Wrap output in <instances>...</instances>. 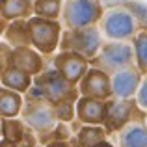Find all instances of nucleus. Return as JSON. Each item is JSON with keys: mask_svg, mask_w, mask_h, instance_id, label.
Returning <instances> with one entry per match:
<instances>
[{"mask_svg": "<svg viewBox=\"0 0 147 147\" xmlns=\"http://www.w3.org/2000/svg\"><path fill=\"white\" fill-rule=\"evenodd\" d=\"M97 28L104 41H132L144 30L129 4L104 9Z\"/></svg>", "mask_w": 147, "mask_h": 147, "instance_id": "obj_1", "label": "nucleus"}, {"mask_svg": "<svg viewBox=\"0 0 147 147\" xmlns=\"http://www.w3.org/2000/svg\"><path fill=\"white\" fill-rule=\"evenodd\" d=\"M0 86L9 88V90L17 91V93L26 95L28 90L34 86V76L21 71V69H17V67H13V65H7L4 69L2 76H0Z\"/></svg>", "mask_w": 147, "mask_h": 147, "instance_id": "obj_16", "label": "nucleus"}, {"mask_svg": "<svg viewBox=\"0 0 147 147\" xmlns=\"http://www.w3.org/2000/svg\"><path fill=\"white\" fill-rule=\"evenodd\" d=\"M30 26V37H32V47L41 52L43 56H52L56 50H60V41L63 34V24L61 21L54 19H43L34 17L28 19Z\"/></svg>", "mask_w": 147, "mask_h": 147, "instance_id": "obj_4", "label": "nucleus"}, {"mask_svg": "<svg viewBox=\"0 0 147 147\" xmlns=\"http://www.w3.org/2000/svg\"><path fill=\"white\" fill-rule=\"evenodd\" d=\"M129 7L132 9V13L136 15V19H138V22L142 24V28L147 30V6H145V4L136 2V0H130Z\"/></svg>", "mask_w": 147, "mask_h": 147, "instance_id": "obj_24", "label": "nucleus"}, {"mask_svg": "<svg viewBox=\"0 0 147 147\" xmlns=\"http://www.w3.org/2000/svg\"><path fill=\"white\" fill-rule=\"evenodd\" d=\"M7 65H13V67L21 69V71L28 73V75H32V76H37L45 71L43 54L37 52L34 47H17V49H13Z\"/></svg>", "mask_w": 147, "mask_h": 147, "instance_id": "obj_12", "label": "nucleus"}, {"mask_svg": "<svg viewBox=\"0 0 147 147\" xmlns=\"http://www.w3.org/2000/svg\"><path fill=\"white\" fill-rule=\"evenodd\" d=\"M129 2L130 0H99L102 9H110V7H115V6H125V4H129Z\"/></svg>", "mask_w": 147, "mask_h": 147, "instance_id": "obj_27", "label": "nucleus"}, {"mask_svg": "<svg viewBox=\"0 0 147 147\" xmlns=\"http://www.w3.org/2000/svg\"><path fill=\"white\" fill-rule=\"evenodd\" d=\"M78 91L82 97H91V99H102L110 100L112 95V78L108 73H104L102 69L90 67V71L86 73L82 80L78 84Z\"/></svg>", "mask_w": 147, "mask_h": 147, "instance_id": "obj_10", "label": "nucleus"}, {"mask_svg": "<svg viewBox=\"0 0 147 147\" xmlns=\"http://www.w3.org/2000/svg\"><path fill=\"white\" fill-rule=\"evenodd\" d=\"M130 65H136L132 41H104L99 54L91 60V67L102 69L108 75H114Z\"/></svg>", "mask_w": 147, "mask_h": 147, "instance_id": "obj_2", "label": "nucleus"}, {"mask_svg": "<svg viewBox=\"0 0 147 147\" xmlns=\"http://www.w3.org/2000/svg\"><path fill=\"white\" fill-rule=\"evenodd\" d=\"M0 147H19V145L11 144V142H7V140H0Z\"/></svg>", "mask_w": 147, "mask_h": 147, "instance_id": "obj_29", "label": "nucleus"}, {"mask_svg": "<svg viewBox=\"0 0 147 147\" xmlns=\"http://www.w3.org/2000/svg\"><path fill=\"white\" fill-rule=\"evenodd\" d=\"M52 67L56 69L65 80H69V82L75 84V86H78L80 80L90 71L91 61L86 60V58H82L80 54L69 52V50H58V54L52 58Z\"/></svg>", "mask_w": 147, "mask_h": 147, "instance_id": "obj_9", "label": "nucleus"}, {"mask_svg": "<svg viewBox=\"0 0 147 147\" xmlns=\"http://www.w3.org/2000/svg\"><path fill=\"white\" fill-rule=\"evenodd\" d=\"M93 147H115V145L110 144V142H102V144H97V145H93Z\"/></svg>", "mask_w": 147, "mask_h": 147, "instance_id": "obj_30", "label": "nucleus"}, {"mask_svg": "<svg viewBox=\"0 0 147 147\" xmlns=\"http://www.w3.org/2000/svg\"><path fill=\"white\" fill-rule=\"evenodd\" d=\"M34 86L39 88L43 91L45 99L50 104H54V106L60 102H65V100H78L80 99L78 86L65 80L54 67L45 69L41 75L34 76Z\"/></svg>", "mask_w": 147, "mask_h": 147, "instance_id": "obj_5", "label": "nucleus"}, {"mask_svg": "<svg viewBox=\"0 0 147 147\" xmlns=\"http://www.w3.org/2000/svg\"><path fill=\"white\" fill-rule=\"evenodd\" d=\"M104 39L100 36L97 26L90 28H78V30H63L60 41V50H69V52L80 54L86 60H93L99 54Z\"/></svg>", "mask_w": 147, "mask_h": 147, "instance_id": "obj_6", "label": "nucleus"}, {"mask_svg": "<svg viewBox=\"0 0 147 147\" xmlns=\"http://www.w3.org/2000/svg\"><path fill=\"white\" fill-rule=\"evenodd\" d=\"M115 136H117V147H147L145 119H134V121H130Z\"/></svg>", "mask_w": 147, "mask_h": 147, "instance_id": "obj_14", "label": "nucleus"}, {"mask_svg": "<svg viewBox=\"0 0 147 147\" xmlns=\"http://www.w3.org/2000/svg\"><path fill=\"white\" fill-rule=\"evenodd\" d=\"M0 123H2V140H7L17 145L21 144V140L26 134L28 125L21 117H4V119H0Z\"/></svg>", "mask_w": 147, "mask_h": 147, "instance_id": "obj_20", "label": "nucleus"}, {"mask_svg": "<svg viewBox=\"0 0 147 147\" xmlns=\"http://www.w3.org/2000/svg\"><path fill=\"white\" fill-rule=\"evenodd\" d=\"M145 125H147V114H145Z\"/></svg>", "mask_w": 147, "mask_h": 147, "instance_id": "obj_33", "label": "nucleus"}, {"mask_svg": "<svg viewBox=\"0 0 147 147\" xmlns=\"http://www.w3.org/2000/svg\"><path fill=\"white\" fill-rule=\"evenodd\" d=\"M104 9L99 0H63L61 24L65 30L97 26Z\"/></svg>", "mask_w": 147, "mask_h": 147, "instance_id": "obj_3", "label": "nucleus"}, {"mask_svg": "<svg viewBox=\"0 0 147 147\" xmlns=\"http://www.w3.org/2000/svg\"><path fill=\"white\" fill-rule=\"evenodd\" d=\"M134 119H145V112L138 108L134 99H115L108 100V112L104 127L110 134H117L125 125H129Z\"/></svg>", "mask_w": 147, "mask_h": 147, "instance_id": "obj_8", "label": "nucleus"}, {"mask_svg": "<svg viewBox=\"0 0 147 147\" xmlns=\"http://www.w3.org/2000/svg\"><path fill=\"white\" fill-rule=\"evenodd\" d=\"M2 37H4V41H6L11 49H17V47H32V37H30L28 19L11 21Z\"/></svg>", "mask_w": 147, "mask_h": 147, "instance_id": "obj_17", "label": "nucleus"}, {"mask_svg": "<svg viewBox=\"0 0 147 147\" xmlns=\"http://www.w3.org/2000/svg\"><path fill=\"white\" fill-rule=\"evenodd\" d=\"M43 147H71V142H63V140H58V142H49Z\"/></svg>", "mask_w": 147, "mask_h": 147, "instance_id": "obj_28", "label": "nucleus"}, {"mask_svg": "<svg viewBox=\"0 0 147 147\" xmlns=\"http://www.w3.org/2000/svg\"><path fill=\"white\" fill-rule=\"evenodd\" d=\"M0 17L9 22L34 17V0H0Z\"/></svg>", "mask_w": 147, "mask_h": 147, "instance_id": "obj_18", "label": "nucleus"}, {"mask_svg": "<svg viewBox=\"0 0 147 147\" xmlns=\"http://www.w3.org/2000/svg\"><path fill=\"white\" fill-rule=\"evenodd\" d=\"M134 100H136L138 108L147 114V75H144V78H142L140 88H138V93H136V97H134Z\"/></svg>", "mask_w": 147, "mask_h": 147, "instance_id": "obj_25", "label": "nucleus"}, {"mask_svg": "<svg viewBox=\"0 0 147 147\" xmlns=\"http://www.w3.org/2000/svg\"><path fill=\"white\" fill-rule=\"evenodd\" d=\"M4 69H6V63H4V60H2V58H0V76H2Z\"/></svg>", "mask_w": 147, "mask_h": 147, "instance_id": "obj_31", "label": "nucleus"}, {"mask_svg": "<svg viewBox=\"0 0 147 147\" xmlns=\"http://www.w3.org/2000/svg\"><path fill=\"white\" fill-rule=\"evenodd\" d=\"M54 110H56L58 121L73 123L76 119V100H65V102H60V104L54 106Z\"/></svg>", "mask_w": 147, "mask_h": 147, "instance_id": "obj_23", "label": "nucleus"}, {"mask_svg": "<svg viewBox=\"0 0 147 147\" xmlns=\"http://www.w3.org/2000/svg\"><path fill=\"white\" fill-rule=\"evenodd\" d=\"M63 0H34V15L43 19H58L61 17Z\"/></svg>", "mask_w": 147, "mask_h": 147, "instance_id": "obj_21", "label": "nucleus"}, {"mask_svg": "<svg viewBox=\"0 0 147 147\" xmlns=\"http://www.w3.org/2000/svg\"><path fill=\"white\" fill-rule=\"evenodd\" d=\"M37 145H41L39 144V136H37V132L34 129H26V134H24V138L21 140V144H19V147H37Z\"/></svg>", "mask_w": 147, "mask_h": 147, "instance_id": "obj_26", "label": "nucleus"}, {"mask_svg": "<svg viewBox=\"0 0 147 147\" xmlns=\"http://www.w3.org/2000/svg\"><path fill=\"white\" fill-rule=\"evenodd\" d=\"M108 112V100L82 97L76 100V119L82 125H104Z\"/></svg>", "mask_w": 147, "mask_h": 147, "instance_id": "obj_13", "label": "nucleus"}, {"mask_svg": "<svg viewBox=\"0 0 147 147\" xmlns=\"http://www.w3.org/2000/svg\"><path fill=\"white\" fill-rule=\"evenodd\" d=\"M0 140H2V123H0Z\"/></svg>", "mask_w": 147, "mask_h": 147, "instance_id": "obj_32", "label": "nucleus"}, {"mask_svg": "<svg viewBox=\"0 0 147 147\" xmlns=\"http://www.w3.org/2000/svg\"><path fill=\"white\" fill-rule=\"evenodd\" d=\"M80 123V121H78ZM110 132L104 125H82L75 130V136L71 140V147H93L97 144L108 142Z\"/></svg>", "mask_w": 147, "mask_h": 147, "instance_id": "obj_15", "label": "nucleus"}, {"mask_svg": "<svg viewBox=\"0 0 147 147\" xmlns=\"http://www.w3.org/2000/svg\"><path fill=\"white\" fill-rule=\"evenodd\" d=\"M134 54H136V67L142 75H147V30H142L132 39Z\"/></svg>", "mask_w": 147, "mask_h": 147, "instance_id": "obj_22", "label": "nucleus"}, {"mask_svg": "<svg viewBox=\"0 0 147 147\" xmlns=\"http://www.w3.org/2000/svg\"><path fill=\"white\" fill-rule=\"evenodd\" d=\"M110 78H112V95L115 99H134L144 75L140 73L136 65H130V67H125L110 75Z\"/></svg>", "mask_w": 147, "mask_h": 147, "instance_id": "obj_11", "label": "nucleus"}, {"mask_svg": "<svg viewBox=\"0 0 147 147\" xmlns=\"http://www.w3.org/2000/svg\"><path fill=\"white\" fill-rule=\"evenodd\" d=\"M37 147H43V145H37Z\"/></svg>", "mask_w": 147, "mask_h": 147, "instance_id": "obj_34", "label": "nucleus"}, {"mask_svg": "<svg viewBox=\"0 0 147 147\" xmlns=\"http://www.w3.org/2000/svg\"><path fill=\"white\" fill-rule=\"evenodd\" d=\"M21 119L37 132V136H47L50 130H54V127L58 125V117H56V110L54 104H50L47 99H39V100H32V99H24V106L21 112Z\"/></svg>", "mask_w": 147, "mask_h": 147, "instance_id": "obj_7", "label": "nucleus"}, {"mask_svg": "<svg viewBox=\"0 0 147 147\" xmlns=\"http://www.w3.org/2000/svg\"><path fill=\"white\" fill-rule=\"evenodd\" d=\"M24 106V95L0 86V119L19 117Z\"/></svg>", "mask_w": 147, "mask_h": 147, "instance_id": "obj_19", "label": "nucleus"}]
</instances>
